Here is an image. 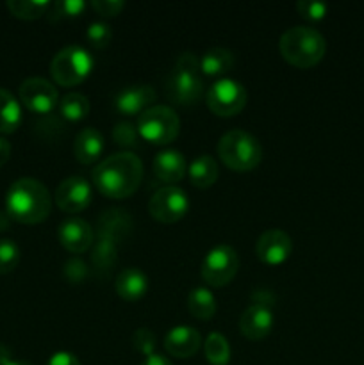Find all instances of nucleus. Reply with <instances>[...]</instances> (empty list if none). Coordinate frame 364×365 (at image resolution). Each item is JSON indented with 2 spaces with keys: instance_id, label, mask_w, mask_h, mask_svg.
<instances>
[{
  "instance_id": "nucleus-1",
  "label": "nucleus",
  "mask_w": 364,
  "mask_h": 365,
  "mask_svg": "<svg viewBox=\"0 0 364 365\" xmlns=\"http://www.w3.org/2000/svg\"><path fill=\"white\" fill-rule=\"evenodd\" d=\"M143 178V163L136 153L118 152L106 157L93 170V184L107 198L121 200L138 191Z\"/></svg>"
},
{
  "instance_id": "nucleus-2",
  "label": "nucleus",
  "mask_w": 364,
  "mask_h": 365,
  "mask_svg": "<svg viewBox=\"0 0 364 365\" xmlns=\"http://www.w3.org/2000/svg\"><path fill=\"white\" fill-rule=\"evenodd\" d=\"M52 210V196L43 182L36 178H18L6 195V212L11 220L24 225L41 223Z\"/></svg>"
},
{
  "instance_id": "nucleus-3",
  "label": "nucleus",
  "mask_w": 364,
  "mask_h": 365,
  "mask_svg": "<svg viewBox=\"0 0 364 365\" xmlns=\"http://www.w3.org/2000/svg\"><path fill=\"white\" fill-rule=\"evenodd\" d=\"M278 52L289 64L305 70V68L316 66L323 59L327 52V39L316 29L298 25V27L288 29L280 36Z\"/></svg>"
},
{
  "instance_id": "nucleus-4",
  "label": "nucleus",
  "mask_w": 364,
  "mask_h": 365,
  "mask_svg": "<svg viewBox=\"0 0 364 365\" xmlns=\"http://www.w3.org/2000/svg\"><path fill=\"white\" fill-rule=\"evenodd\" d=\"M166 96L175 106H193L203 95L200 59L193 52H182L166 78Z\"/></svg>"
},
{
  "instance_id": "nucleus-5",
  "label": "nucleus",
  "mask_w": 364,
  "mask_h": 365,
  "mask_svg": "<svg viewBox=\"0 0 364 365\" xmlns=\"http://www.w3.org/2000/svg\"><path fill=\"white\" fill-rule=\"evenodd\" d=\"M218 155L228 170L245 173V171L259 166L261 159H263V146L256 135L236 128L220 138Z\"/></svg>"
},
{
  "instance_id": "nucleus-6",
  "label": "nucleus",
  "mask_w": 364,
  "mask_h": 365,
  "mask_svg": "<svg viewBox=\"0 0 364 365\" xmlns=\"http://www.w3.org/2000/svg\"><path fill=\"white\" fill-rule=\"evenodd\" d=\"M93 66L95 61L84 46L68 45L52 57L50 75L63 88H74L88 78Z\"/></svg>"
},
{
  "instance_id": "nucleus-7",
  "label": "nucleus",
  "mask_w": 364,
  "mask_h": 365,
  "mask_svg": "<svg viewBox=\"0 0 364 365\" xmlns=\"http://www.w3.org/2000/svg\"><path fill=\"white\" fill-rule=\"evenodd\" d=\"M138 132L139 138L152 145H168L177 139L181 132V120L171 107L152 106L139 114Z\"/></svg>"
},
{
  "instance_id": "nucleus-8",
  "label": "nucleus",
  "mask_w": 364,
  "mask_h": 365,
  "mask_svg": "<svg viewBox=\"0 0 364 365\" xmlns=\"http://www.w3.org/2000/svg\"><path fill=\"white\" fill-rule=\"evenodd\" d=\"M239 271V257L228 245H218L202 262V278L211 287H225L234 280Z\"/></svg>"
},
{
  "instance_id": "nucleus-9",
  "label": "nucleus",
  "mask_w": 364,
  "mask_h": 365,
  "mask_svg": "<svg viewBox=\"0 0 364 365\" xmlns=\"http://www.w3.org/2000/svg\"><path fill=\"white\" fill-rule=\"evenodd\" d=\"M206 103L216 116H236L246 106V89L234 78H220L207 91Z\"/></svg>"
},
{
  "instance_id": "nucleus-10",
  "label": "nucleus",
  "mask_w": 364,
  "mask_h": 365,
  "mask_svg": "<svg viewBox=\"0 0 364 365\" xmlns=\"http://www.w3.org/2000/svg\"><path fill=\"white\" fill-rule=\"evenodd\" d=\"M189 209L188 195L177 185H164L157 189L150 198L148 212L161 223H177L186 216Z\"/></svg>"
},
{
  "instance_id": "nucleus-11",
  "label": "nucleus",
  "mask_w": 364,
  "mask_h": 365,
  "mask_svg": "<svg viewBox=\"0 0 364 365\" xmlns=\"http://www.w3.org/2000/svg\"><path fill=\"white\" fill-rule=\"evenodd\" d=\"M21 103L27 107L31 113L36 114H46L57 106L59 102V95H57L56 86L50 81L43 77H31L25 78L20 86Z\"/></svg>"
},
{
  "instance_id": "nucleus-12",
  "label": "nucleus",
  "mask_w": 364,
  "mask_h": 365,
  "mask_svg": "<svg viewBox=\"0 0 364 365\" xmlns=\"http://www.w3.org/2000/svg\"><path fill=\"white\" fill-rule=\"evenodd\" d=\"M93 191L89 182L86 180L84 177H68L57 185L56 195H54V200H56L57 207H59L63 212L68 214H77L82 212L84 209H88V205L91 203Z\"/></svg>"
},
{
  "instance_id": "nucleus-13",
  "label": "nucleus",
  "mask_w": 364,
  "mask_h": 365,
  "mask_svg": "<svg viewBox=\"0 0 364 365\" xmlns=\"http://www.w3.org/2000/svg\"><path fill=\"white\" fill-rule=\"evenodd\" d=\"M291 252L293 241L284 230H278V228L266 230L257 239V259L268 266H278V264L285 262L291 257Z\"/></svg>"
},
{
  "instance_id": "nucleus-14",
  "label": "nucleus",
  "mask_w": 364,
  "mask_h": 365,
  "mask_svg": "<svg viewBox=\"0 0 364 365\" xmlns=\"http://www.w3.org/2000/svg\"><path fill=\"white\" fill-rule=\"evenodd\" d=\"M57 239H59L61 246L68 250L70 253H84L93 246V239H95V230L91 225L82 217H68L59 225L57 230Z\"/></svg>"
},
{
  "instance_id": "nucleus-15",
  "label": "nucleus",
  "mask_w": 364,
  "mask_h": 365,
  "mask_svg": "<svg viewBox=\"0 0 364 365\" xmlns=\"http://www.w3.org/2000/svg\"><path fill=\"white\" fill-rule=\"evenodd\" d=\"M134 223L132 216L125 209H107L96 221V237L120 245L128 239Z\"/></svg>"
},
{
  "instance_id": "nucleus-16",
  "label": "nucleus",
  "mask_w": 364,
  "mask_h": 365,
  "mask_svg": "<svg viewBox=\"0 0 364 365\" xmlns=\"http://www.w3.org/2000/svg\"><path fill=\"white\" fill-rule=\"evenodd\" d=\"M156 98L157 93L152 86H131V88H125L118 93L116 98H114V107H116L118 113L125 114V116H134V114H141L146 109H150Z\"/></svg>"
},
{
  "instance_id": "nucleus-17",
  "label": "nucleus",
  "mask_w": 364,
  "mask_h": 365,
  "mask_svg": "<svg viewBox=\"0 0 364 365\" xmlns=\"http://www.w3.org/2000/svg\"><path fill=\"white\" fill-rule=\"evenodd\" d=\"M273 328V314L270 307L250 305L239 317V330L250 341H261Z\"/></svg>"
},
{
  "instance_id": "nucleus-18",
  "label": "nucleus",
  "mask_w": 364,
  "mask_h": 365,
  "mask_svg": "<svg viewBox=\"0 0 364 365\" xmlns=\"http://www.w3.org/2000/svg\"><path fill=\"white\" fill-rule=\"evenodd\" d=\"M202 344V337L193 327H173L164 337V349L175 359H189Z\"/></svg>"
},
{
  "instance_id": "nucleus-19",
  "label": "nucleus",
  "mask_w": 364,
  "mask_h": 365,
  "mask_svg": "<svg viewBox=\"0 0 364 365\" xmlns=\"http://www.w3.org/2000/svg\"><path fill=\"white\" fill-rule=\"evenodd\" d=\"M114 289H116L118 296L125 302H139L146 294L148 278L138 267H127L116 277Z\"/></svg>"
},
{
  "instance_id": "nucleus-20",
  "label": "nucleus",
  "mask_w": 364,
  "mask_h": 365,
  "mask_svg": "<svg viewBox=\"0 0 364 365\" xmlns=\"http://www.w3.org/2000/svg\"><path fill=\"white\" fill-rule=\"evenodd\" d=\"M153 173L166 184H175L186 175V159L177 150H163L153 159Z\"/></svg>"
},
{
  "instance_id": "nucleus-21",
  "label": "nucleus",
  "mask_w": 364,
  "mask_h": 365,
  "mask_svg": "<svg viewBox=\"0 0 364 365\" xmlns=\"http://www.w3.org/2000/svg\"><path fill=\"white\" fill-rule=\"evenodd\" d=\"M103 152V138L96 128L86 127L74 141V155L81 164H93Z\"/></svg>"
},
{
  "instance_id": "nucleus-22",
  "label": "nucleus",
  "mask_w": 364,
  "mask_h": 365,
  "mask_svg": "<svg viewBox=\"0 0 364 365\" xmlns=\"http://www.w3.org/2000/svg\"><path fill=\"white\" fill-rule=\"evenodd\" d=\"M232 66H234V53L223 46H214L200 57V71L209 77L227 73L232 70Z\"/></svg>"
},
{
  "instance_id": "nucleus-23",
  "label": "nucleus",
  "mask_w": 364,
  "mask_h": 365,
  "mask_svg": "<svg viewBox=\"0 0 364 365\" xmlns=\"http://www.w3.org/2000/svg\"><path fill=\"white\" fill-rule=\"evenodd\" d=\"M188 310L193 317L200 321L213 319L216 314V299L213 292L206 287H196L188 296Z\"/></svg>"
},
{
  "instance_id": "nucleus-24",
  "label": "nucleus",
  "mask_w": 364,
  "mask_h": 365,
  "mask_svg": "<svg viewBox=\"0 0 364 365\" xmlns=\"http://www.w3.org/2000/svg\"><path fill=\"white\" fill-rule=\"evenodd\" d=\"M189 178L198 189H207L218 180V164L211 155H200L189 164Z\"/></svg>"
},
{
  "instance_id": "nucleus-25",
  "label": "nucleus",
  "mask_w": 364,
  "mask_h": 365,
  "mask_svg": "<svg viewBox=\"0 0 364 365\" xmlns=\"http://www.w3.org/2000/svg\"><path fill=\"white\" fill-rule=\"evenodd\" d=\"M21 121V109L18 100L7 89L0 88V134H11Z\"/></svg>"
},
{
  "instance_id": "nucleus-26",
  "label": "nucleus",
  "mask_w": 364,
  "mask_h": 365,
  "mask_svg": "<svg viewBox=\"0 0 364 365\" xmlns=\"http://www.w3.org/2000/svg\"><path fill=\"white\" fill-rule=\"evenodd\" d=\"M89 100L82 93H68L59 100V113L66 121H81L89 114Z\"/></svg>"
},
{
  "instance_id": "nucleus-27",
  "label": "nucleus",
  "mask_w": 364,
  "mask_h": 365,
  "mask_svg": "<svg viewBox=\"0 0 364 365\" xmlns=\"http://www.w3.org/2000/svg\"><path fill=\"white\" fill-rule=\"evenodd\" d=\"M203 353L211 365H227L231 362V346L221 334L207 335L203 342Z\"/></svg>"
},
{
  "instance_id": "nucleus-28",
  "label": "nucleus",
  "mask_w": 364,
  "mask_h": 365,
  "mask_svg": "<svg viewBox=\"0 0 364 365\" xmlns=\"http://www.w3.org/2000/svg\"><path fill=\"white\" fill-rule=\"evenodd\" d=\"M118 260V245L106 241V239H98L91 250V262L98 271L106 273L116 266Z\"/></svg>"
},
{
  "instance_id": "nucleus-29",
  "label": "nucleus",
  "mask_w": 364,
  "mask_h": 365,
  "mask_svg": "<svg viewBox=\"0 0 364 365\" xmlns=\"http://www.w3.org/2000/svg\"><path fill=\"white\" fill-rule=\"evenodd\" d=\"M50 2L46 0H9L7 9L21 20H36L49 11Z\"/></svg>"
},
{
  "instance_id": "nucleus-30",
  "label": "nucleus",
  "mask_w": 364,
  "mask_h": 365,
  "mask_svg": "<svg viewBox=\"0 0 364 365\" xmlns=\"http://www.w3.org/2000/svg\"><path fill=\"white\" fill-rule=\"evenodd\" d=\"M86 9V2L82 0H57V2H50L49 11V20L57 21L63 18H75Z\"/></svg>"
},
{
  "instance_id": "nucleus-31",
  "label": "nucleus",
  "mask_w": 364,
  "mask_h": 365,
  "mask_svg": "<svg viewBox=\"0 0 364 365\" xmlns=\"http://www.w3.org/2000/svg\"><path fill=\"white\" fill-rule=\"evenodd\" d=\"M20 262V248L11 239H0V274L11 273Z\"/></svg>"
},
{
  "instance_id": "nucleus-32",
  "label": "nucleus",
  "mask_w": 364,
  "mask_h": 365,
  "mask_svg": "<svg viewBox=\"0 0 364 365\" xmlns=\"http://www.w3.org/2000/svg\"><path fill=\"white\" fill-rule=\"evenodd\" d=\"M113 139L118 146H121V148H136L139 141L138 127H134L131 121H120V123H116V127H114Z\"/></svg>"
},
{
  "instance_id": "nucleus-33",
  "label": "nucleus",
  "mask_w": 364,
  "mask_h": 365,
  "mask_svg": "<svg viewBox=\"0 0 364 365\" xmlns=\"http://www.w3.org/2000/svg\"><path fill=\"white\" fill-rule=\"evenodd\" d=\"M88 41L91 43L95 48H106L113 39V31L106 21H93L88 27Z\"/></svg>"
},
{
  "instance_id": "nucleus-34",
  "label": "nucleus",
  "mask_w": 364,
  "mask_h": 365,
  "mask_svg": "<svg viewBox=\"0 0 364 365\" xmlns=\"http://www.w3.org/2000/svg\"><path fill=\"white\" fill-rule=\"evenodd\" d=\"M132 344H134L136 351L143 353L145 356L153 355V349H156V335L148 328H139L132 335Z\"/></svg>"
},
{
  "instance_id": "nucleus-35",
  "label": "nucleus",
  "mask_w": 364,
  "mask_h": 365,
  "mask_svg": "<svg viewBox=\"0 0 364 365\" xmlns=\"http://www.w3.org/2000/svg\"><path fill=\"white\" fill-rule=\"evenodd\" d=\"M296 9H298L300 16L305 18V20H321V18L327 14V4L318 2V0H300L296 4Z\"/></svg>"
},
{
  "instance_id": "nucleus-36",
  "label": "nucleus",
  "mask_w": 364,
  "mask_h": 365,
  "mask_svg": "<svg viewBox=\"0 0 364 365\" xmlns=\"http://www.w3.org/2000/svg\"><path fill=\"white\" fill-rule=\"evenodd\" d=\"M88 266L84 260L81 259H70L64 264V277L71 282V284H79L88 277Z\"/></svg>"
},
{
  "instance_id": "nucleus-37",
  "label": "nucleus",
  "mask_w": 364,
  "mask_h": 365,
  "mask_svg": "<svg viewBox=\"0 0 364 365\" xmlns=\"http://www.w3.org/2000/svg\"><path fill=\"white\" fill-rule=\"evenodd\" d=\"M125 4L121 0H93L91 7L102 16H116Z\"/></svg>"
},
{
  "instance_id": "nucleus-38",
  "label": "nucleus",
  "mask_w": 364,
  "mask_h": 365,
  "mask_svg": "<svg viewBox=\"0 0 364 365\" xmlns=\"http://www.w3.org/2000/svg\"><path fill=\"white\" fill-rule=\"evenodd\" d=\"M46 365H81V362H79V359L74 355V353L59 351V353H54V355L50 356V360L46 362Z\"/></svg>"
},
{
  "instance_id": "nucleus-39",
  "label": "nucleus",
  "mask_w": 364,
  "mask_h": 365,
  "mask_svg": "<svg viewBox=\"0 0 364 365\" xmlns=\"http://www.w3.org/2000/svg\"><path fill=\"white\" fill-rule=\"evenodd\" d=\"M275 303V296L271 294L270 291L263 289V291H253L252 292V305H263V307H270Z\"/></svg>"
},
{
  "instance_id": "nucleus-40",
  "label": "nucleus",
  "mask_w": 364,
  "mask_h": 365,
  "mask_svg": "<svg viewBox=\"0 0 364 365\" xmlns=\"http://www.w3.org/2000/svg\"><path fill=\"white\" fill-rule=\"evenodd\" d=\"M141 365H173V364H171L166 356L153 353V355L145 356V360H143Z\"/></svg>"
},
{
  "instance_id": "nucleus-41",
  "label": "nucleus",
  "mask_w": 364,
  "mask_h": 365,
  "mask_svg": "<svg viewBox=\"0 0 364 365\" xmlns=\"http://www.w3.org/2000/svg\"><path fill=\"white\" fill-rule=\"evenodd\" d=\"M9 157H11L9 141H7V139H4V138H0V168H2L4 164L7 163V160H9Z\"/></svg>"
},
{
  "instance_id": "nucleus-42",
  "label": "nucleus",
  "mask_w": 364,
  "mask_h": 365,
  "mask_svg": "<svg viewBox=\"0 0 364 365\" xmlns=\"http://www.w3.org/2000/svg\"><path fill=\"white\" fill-rule=\"evenodd\" d=\"M11 360V351L4 344H0V365H6Z\"/></svg>"
},
{
  "instance_id": "nucleus-43",
  "label": "nucleus",
  "mask_w": 364,
  "mask_h": 365,
  "mask_svg": "<svg viewBox=\"0 0 364 365\" xmlns=\"http://www.w3.org/2000/svg\"><path fill=\"white\" fill-rule=\"evenodd\" d=\"M9 214L7 212H0V230H6L7 225H9Z\"/></svg>"
},
{
  "instance_id": "nucleus-44",
  "label": "nucleus",
  "mask_w": 364,
  "mask_h": 365,
  "mask_svg": "<svg viewBox=\"0 0 364 365\" xmlns=\"http://www.w3.org/2000/svg\"><path fill=\"white\" fill-rule=\"evenodd\" d=\"M6 365H34L31 362H25V360H9Z\"/></svg>"
}]
</instances>
